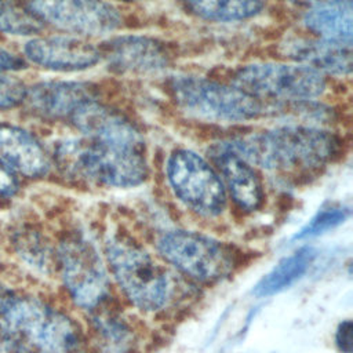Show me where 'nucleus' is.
I'll use <instances>...</instances> for the list:
<instances>
[{"mask_svg":"<svg viewBox=\"0 0 353 353\" xmlns=\"http://www.w3.org/2000/svg\"><path fill=\"white\" fill-rule=\"evenodd\" d=\"M229 143L252 165L281 174L316 171L338 153V139L312 125L274 127Z\"/></svg>","mask_w":353,"mask_h":353,"instance_id":"nucleus-1","label":"nucleus"},{"mask_svg":"<svg viewBox=\"0 0 353 353\" xmlns=\"http://www.w3.org/2000/svg\"><path fill=\"white\" fill-rule=\"evenodd\" d=\"M124 1H138V0H124Z\"/></svg>","mask_w":353,"mask_h":353,"instance_id":"nucleus-29","label":"nucleus"},{"mask_svg":"<svg viewBox=\"0 0 353 353\" xmlns=\"http://www.w3.org/2000/svg\"><path fill=\"white\" fill-rule=\"evenodd\" d=\"M0 353H29L3 334L0 335Z\"/></svg>","mask_w":353,"mask_h":353,"instance_id":"nucleus-27","label":"nucleus"},{"mask_svg":"<svg viewBox=\"0 0 353 353\" xmlns=\"http://www.w3.org/2000/svg\"><path fill=\"white\" fill-rule=\"evenodd\" d=\"M210 156L233 201L247 212L256 211L263 204L265 192L254 165L229 142L214 145Z\"/></svg>","mask_w":353,"mask_h":353,"instance_id":"nucleus-13","label":"nucleus"},{"mask_svg":"<svg viewBox=\"0 0 353 353\" xmlns=\"http://www.w3.org/2000/svg\"><path fill=\"white\" fill-rule=\"evenodd\" d=\"M168 88L181 110L204 121L241 123L258 119L263 112V102L234 84L199 76H175Z\"/></svg>","mask_w":353,"mask_h":353,"instance_id":"nucleus-5","label":"nucleus"},{"mask_svg":"<svg viewBox=\"0 0 353 353\" xmlns=\"http://www.w3.org/2000/svg\"><path fill=\"white\" fill-rule=\"evenodd\" d=\"M0 160L29 178L43 176L50 168L48 156L40 142L28 131L10 124L0 125Z\"/></svg>","mask_w":353,"mask_h":353,"instance_id":"nucleus-16","label":"nucleus"},{"mask_svg":"<svg viewBox=\"0 0 353 353\" xmlns=\"http://www.w3.org/2000/svg\"><path fill=\"white\" fill-rule=\"evenodd\" d=\"M26 91L28 88L19 79L0 72V110L14 108L23 102Z\"/></svg>","mask_w":353,"mask_h":353,"instance_id":"nucleus-23","label":"nucleus"},{"mask_svg":"<svg viewBox=\"0 0 353 353\" xmlns=\"http://www.w3.org/2000/svg\"><path fill=\"white\" fill-rule=\"evenodd\" d=\"M335 345L341 353L353 352V323L346 319L341 321L335 331Z\"/></svg>","mask_w":353,"mask_h":353,"instance_id":"nucleus-24","label":"nucleus"},{"mask_svg":"<svg viewBox=\"0 0 353 353\" xmlns=\"http://www.w3.org/2000/svg\"><path fill=\"white\" fill-rule=\"evenodd\" d=\"M94 314L97 334V353H128L132 347V334L128 325L106 312Z\"/></svg>","mask_w":353,"mask_h":353,"instance_id":"nucleus-20","label":"nucleus"},{"mask_svg":"<svg viewBox=\"0 0 353 353\" xmlns=\"http://www.w3.org/2000/svg\"><path fill=\"white\" fill-rule=\"evenodd\" d=\"M99 51L109 69L120 74L143 76L159 73L170 63L165 47L148 36H119L106 41Z\"/></svg>","mask_w":353,"mask_h":353,"instance_id":"nucleus-11","label":"nucleus"},{"mask_svg":"<svg viewBox=\"0 0 353 353\" xmlns=\"http://www.w3.org/2000/svg\"><path fill=\"white\" fill-rule=\"evenodd\" d=\"M25 68V62L14 55L12 52L7 51L6 48L0 47V72H8V70H19Z\"/></svg>","mask_w":353,"mask_h":353,"instance_id":"nucleus-26","label":"nucleus"},{"mask_svg":"<svg viewBox=\"0 0 353 353\" xmlns=\"http://www.w3.org/2000/svg\"><path fill=\"white\" fill-rule=\"evenodd\" d=\"M23 51L30 62L57 72L85 70L102 58L97 46L72 36L36 37L25 44Z\"/></svg>","mask_w":353,"mask_h":353,"instance_id":"nucleus-12","label":"nucleus"},{"mask_svg":"<svg viewBox=\"0 0 353 353\" xmlns=\"http://www.w3.org/2000/svg\"><path fill=\"white\" fill-rule=\"evenodd\" d=\"M41 29L40 22L14 0H0V30L10 34H33Z\"/></svg>","mask_w":353,"mask_h":353,"instance_id":"nucleus-21","label":"nucleus"},{"mask_svg":"<svg viewBox=\"0 0 353 353\" xmlns=\"http://www.w3.org/2000/svg\"><path fill=\"white\" fill-rule=\"evenodd\" d=\"M17 189L18 181L14 171L0 160V200L14 196Z\"/></svg>","mask_w":353,"mask_h":353,"instance_id":"nucleus-25","label":"nucleus"},{"mask_svg":"<svg viewBox=\"0 0 353 353\" xmlns=\"http://www.w3.org/2000/svg\"><path fill=\"white\" fill-rule=\"evenodd\" d=\"M306 1H310L314 6V4H319V3H325V1H332V0H306Z\"/></svg>","mask_w":353,"mask_h":353,"instance_id":"nucleus-28","label":"nucleus"},{"mask_svg":"<svg viewBox=\"0 0 353 353\" xmlns=\"http://www.w3.org/2000/svg\"><path fill=\"white\" fill-rule=\"evenodd\" d=\"M26 6L39 22L72 33L99 36L121 25L119 10L106 0H28Z\"/></svg>","mask_w":353,"mask_h":353,"instance_id":"nucleus-10","label":"nucleus"},{"mask_svg":"<svg viewBox=\"0 0 353 353\" xmlns=\"http://www.w3.org/2000/svg\"><path fill=\"white\" fill-rule=\"evenodd\" d=\"M232 84L261 102H309L325 91L323 74L301 63H251L234 74Z\"/></svg>","mask_w":353,"mask_h":353,"instance_id":"nucleus-7","label":"nucleus"},{"mask_svg":"<svg viewBox=\"0 0 353 353\" xmlns=\"http://www.w3.org/2000/svg\"><path fill=\"white\" fill-rule=\"evenodd\" d=\"M314 258L316 251L312 247L305 245L298 248L279 261L277 265L258 281L254 294L256 296H270L290 288L307 272Z\"/></svg>","mask_w":353,"mask_h":353,"instance_id":"nucleus-18","label":"nucleus"},{"mask_svg":"<svg viewBox=\"0 0 353 353\" xmlns=\"http://www.w3.org/2000/svg\"><path fill=\"white\" fill-rule=\"evenodd\" d=\"M193 15L212 22H239L256 17L263 0H182Z\"/></svg>","mask_w":353,"mask_h":353,"instance_id":"nucleus-19","label":"nucleus"},{"mask_svg":"<svg viewBox=\"0 0 353 353\" xmlns=\"http://www.w3.org/2000/svg\"><path fill=\"white\" fill-rule=\"evenodd\" d=\"M58 261L69 296L81 310L97 313L110 298V283L95 247L80 236L68 237L59 247Z\"/></svg>","mask_w":353,"mask_h":353,"instance_id":"nucleus-9","label":"nucleus"},{"mask_svg":"<svg viewBox=\"0 0 353 353\" xmlns=\"http://www.w3.org/2000/svg\"><path fill=\"white\" fill-rule=\"evenodd\" d=\"M59 168L76 179L112 188H132L148 176L145 145L69 139L55 150Z\"/></svg>","mask_w":353,"mask_h":353,"instance_id":"nucleus-3","label":"nucleus"},{"mask_svg":"<svg viewBox=\"0 0 353 353\" xmlns=\"http://www.w3.org/2000/svg\"><path fill=\"white\" fill-rule=\"evenodd\" d=\"M94 99V90L80 81H43L28 90L25 97L30 110L37 116L68 120Z\"/></svg>","mask_w":353,"mask_h":353,"instance_id":"nucleus-14","label":"nucleus"},{"mask_svg":"<svg viewBox=\"0 0 353 353\" xmlns=\"http://www.w3.org/2000/svg\"><path fill=\"white\" fill-rule=\"evenodd\" d=\"M284 54L295 63L309 66L323 74L345 76L352 69V50L347 44L328 41L320 37L294 36L283 44Z\"/></svg>","mask_w":353,"mask_h":353,"instance_id":"nucleus-15","label":"nucleus"},{"mask_svg":"<svg viewBox=\"0 0 353 353\" xmlns=\"http://www.w3.org/2000/svg\"><path fill=\"white\" fill-rule=\"evenodd\" d=\"M105 258L113 280L132 306L146 313L167 306L172 294L170 276L137 240L124 233L109 236Z\"/></svg>","mask_w":353,"mask_h":353,"instance_id":"nucleus-4","label":"nucleus"},{"mask_svg":"<svg viewBox=\"0 0 353 353\" xmlns=\"http://www.w3.org/2000/svg\"><path fill=\"white\" fill-rule=\"evenodd\" d=\"M160 256L197 283H215L232 273L236 256L225 243L207 234L175 229L157 239Z\"/></svg>","mask_w":353,"mask_h":353,"instance_id":"nucleus-6","label":"nucleus"},{"mask_svg":"<svg viewBox=\"0 0 353 353\" xmlns=\"http://www.w3.org/2000/svg\"><path fill=\"white\" fill-rule=\"evenodd\" d=\"M305 26L317 37L347 44L352 43V0H332L314 4L303 17Z\"/></svg>","mask_w":353,"mask_h":353,"instance_id":"nucleus-17","label":"nucleus"},{"mask_svg":"<svg viewBox=\"0 0 353 353\" xmlns=\"http://www.w3.org/2000/svg\"><path fill=\"white\" fill-rule=\"evenodd\" d=\"M0 330L29 353H79L81 332L63 312L0 285Z\"/></svg>","mask_w":353,"mask_h":353,"instance_id":"nucleus-2","label":"nucleus"},{"mask_svg":"<svg viewBox=\"0 0 353 353\" xmlns=\"http://www.w3.org/2000/svg\"><path fill=\"white\" fill-rule=\"evenodd\" d=\"M165 172L174 194L201 216H216L226 205V189L216 170L190 149H175Z\"/></svg>","mask_w":353,"mask_h":353,"instance_id":"nucleus-8","label":"nucleus"},{"mask_svg":"<svg viewBox=\"0 0 353 353\" xmlns=\"http://www.w3.org/2000/svg\"><path fill=\"white\" fill-rule=\"evenodd\" d=\"M349 214H350L349 208L342 205L332 204L328 207H323L295 234V239L303 240V239H310V237H316L323 233H327L335 229L336 226L342 225L349 218Z\"/></svg>","mask_w":353,"mask_h":353,"instance_id":"nucleus-22","label":"nucleus"}]
</instances>
